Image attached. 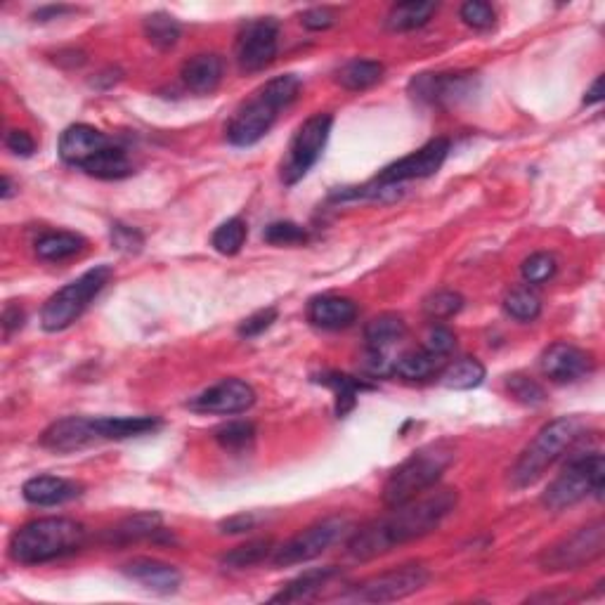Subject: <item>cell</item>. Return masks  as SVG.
I'll return each mask as SVG.
<instances>
[{
	"label": "cell",
	"mask_w": 605,
	"mask_h": 605,
	"mask_svg": "<svg viewBox=\"0 0 605 605\" xmlns=\"http://www.w3.org/2000/svg\"><path fill=\"white\" fill-rule=\"evenodd\" d=\"M457 490L428 492L424 497H414L405 504L390 506V513L372 520L357 530L348 542V554L355 561H372L376 556L388 554L395 546H402L414 539H421L438 530L450 513L457 509Z\"/></svg>",
	"instance_id": "1"
},
{
	"label": "cell",
	"mask_w": 605,
	"mask_h": 605,
	"mask_svg": "<svg viewBox=\"0 0 605 605\" xmlns=\"http://www.w3.org/2000/svg\"><path fill=\"white\" fill-rule=\"evenodd\" d=\"M60 159L100 180H121L133 175V161L126 149L86 123L69 126L60 138Z\"/></svg>",
	"instance_id": "2"
},
{
	"label": "cell",
	"mask_w": 605,
	"mask_h": 605,
	"mask_svg": "<svg viewBox=\"0 0 605 605\" xmlns=\"http://www.w3.org/2000/svg\"><path fill=\"white\" fill-rule=\"evenodd\" d=\"M301 93V78L294 74L277 76L265 83L249 102H244L227 123V140L234 147H251L268 135L282 109L289 107Z\"/></svg>",
	"instance_id": "3"
},
{
	"label": "cell",
	"mask_w": 605,
	"mask_h": 605,
	"mask_svg": "<svg viewBox=\"0 0 605 605\" xmlns=\"http://www.w3.org/2000/svg\"><path fill=\"white\" fill-rule=\"evenodd\" d=\"M86 542V528L71 518L31 520L12 535L8 554L15 563L38 565L76 554Z\"/></svg>",
	"instance_id": "4"
},
{
	"label": "cell",
	"mask_w": 605,
	"mask_h": 605,
	"mask_svg": "<svg viewBox=\"0 0 605 605\" xmlns=\"http://www.w3.org/2000/svg\"><path fill=\"white\" fill-rule=\"evenodd\" d=\"M584 431H587V424L582 416H561L546 424L513 464L511 485L520 490V487L537 483L546 468L554 466L563 457V452L582 438Z\"/></svg>",
	"instance_id": "5"
},
{
	"label": "cell",
	"mask_w": 605,
	"mask_h": 605,
	"mask_svg": "<svg viewBox=\"0 0 605 605\" xmlns=\"http://www.w3.org/2000/svg\"><path fill=\"white\" fill-rule=\"evenodd\" d=\"M454 461V447L447 440L431 442V445L416 450L412 457L390 473L383 485V504L398 506L409 499L419 497L438 483L442 473L450 468Z\"/></svg>",
	"instance_id": "6"
},
{
	"label": "cell",
	"mask_w": 605,
	"mask_h": 605,
	"mask_svg": "<svg viewBox=\"0 0 605 605\" xmlns=\"http://www.w3.org/2000/svg\"><path fill=\"white\" fill-rule=\"evenodd\" d=\"M605 483V459L601 452L577 454L568 461L563 473L546 487L542 504L549 511H563L580 504L582 499L601 497Z\"/></svg>",
	"instance_id": "7"
},
{
	"label": "cell",
	"mask_w": 605,
	"mask_h": 605,
	"mask_svg": "<svg viewBox=\"0 0 605 605\" xmlns=\"http://www.w3.org/2000/svg\"><path fill=\"white\" fill-rule=\"evenodd\" d=\"M109 279H112V268L100 265V268L88 270L76 282L64 286L57 294H52L41 310L43 329L62 331L71 327L86 312L90 301L109 284Z\"/></svg>",
	"instance_id": "8"
},
{
	"label": "cell",
	"mask_w": 605,
	"mask_h": 605,
	"mask_svg": "<svg viewBox=\"0 0 605 605\" xmlns=\"http://www.w3.org/2000/svg\"><path fill=\"white\" fill-rule=\"evenodd\" d=\"M331 126H334V116L331 114H315L296 130L294 140L286 149V159L282 161V182L284 185H296L303 180L312 166L320 161V156L327 147Z\"/></svg>",
	"instance_id": "9"
},
{
	"label": "cell",
	"mask_w": 605,
	"mask_h": 605,
	"mask_svg": "<svg viewBox=\"0 0 605 605\" xmlns=\"http://www.w3.org/2000/svg\"><path fill=\"white\" fill-rule=\"evenodd\" d=\"M605 549V525L603 520L584 525L570 537H563L561 542L544 551L539 558L544 572H565V570H580L584 565L596 561Z\"/></svg>",
	"instance_id": "10"
},
{
	"label": "cell",
	"mask_w": 605,
	"mask_h": 605,
	"mask_svg": "<svg viewBox=\"0 0 605 605\" xmlns=\"http://www.w3.org/2000/svg\"><path fill=\"white\" fill-rule=\"evenodd\" d=\"M350 530V520L334 516L327 520H320L312 528L298 532L296 537H291L289 542L277 546L275 554H272V563L277 568H291V565L308 563L312 558L322 556L331 544H336L346 532Z\"/></svg>",
	"instance_id": "11"
},
{
	"label": "cell",
	"mask_w": 605,
	"mask_h": 605,
	"mask_svg": "<svg viewBox=\"0 0 605 605\" xmlns=\"http://www.w3.org/2000/svg\"><path fill=\"white\" fill-rule=\"evenodd\" d=\"M428 580H431V575H428L424 565H402L398 570L381 572V575L372 577V580L357 584L353 594L343 598H350V601H360V603L400 601V598H407L416 594L419 589H424Z\"/></svg>",
	"instance_id": "12"
},
{
	"label": "cell",
	"mask_w": 605,
	"mask_h": 605,
	"mask_svg": "<svg viewBox=\"0 0 605 605\" xmlns=\"http://www.w3.org/2000/svg\"><path fill=\"white\" fill-rule=\"evenodd\" d=\"M447 154H450V140L435 138L416 152L402 156L400 161L383 168L372 182L376 185H388V187H400L409 180H421L431 178L445 164Z\"/></svg>",
	"instance_id": "13"
},
{
	"label": "cell",
	"mask_w": 605,
	"mask_h": 605,
	"mask_svg": "<svg viewBox=\"0 0 605 605\" xmlns=\"http://www.w3.org/2000/svg\"><path fill=\"white\" fill-rule=\"evenodd\" d=\"M279 48V24L272 17L253 19L239 31L237 62L242 71H260L270 67Z\"/></svg>",
	"instance_id": "14"
},
{
	"label": "cell",
	"mask_w": 605,
	"mask_h": 605,
	"mask_svg": "<svg viewBox=\"0 0 605 605\" xmlns=\"http://www.w3.org/2000/svg\"><path fill=\"white\" fill-rule=\"evenodd\" d=\"M256 402V390L242 379H225L190 400V409L201 414H242Z\"/></svg>",
	"instance_id": "15"
},
{
	"label": "cell",
	"mask_w": 605,
	"mask_h": 605,
	"mask_svg": "<svg viewBox=\"0 0 605 605\" xmlns=\"http://www.w3.org/2000/svg\"><path fill=\"white\" fill-rule=\"evenodd\" d=\"M100 440L97 433V421L90 416H67V419L55 421L45 428L41 435V445L52 452H76L83 447L95 445Z\"/></svg>",
	"instance_id": "16"
},
{
	"label": "cell",
	"mask_w": 605,
	"mask_h": 605,
	"mask_svg": "<svg viewBox=\"0 0 605 605\" xmlns=\"http://www.w3.org/2000/svg\"><path fill=\"white\" fill-rule=\"evenodd\" d=\"M542 372L556 383L580 381L594 369V357L587 350L572 346V343H554L544 350Z\"/></svg>",
	"instance_id": "17"
},
{
	"label": "cell",
	"mask_w": 605,
	"mask_h": 605,
	"mask_svg": "<svg viewBox=\"0 0 605 605\" xmlns=\"http://www.w3.org/2000/svg\"><path fill=\"white\" fill-rule=\"evenodd\" d=\"M471 74H421L412 81V93L416 100L428 104H450L471 93Z\"/></svg>",
	"instance_id": "18"
},
{
	"label": "cell",
	"mask_w": 605,
	"mask_h": 605,
	"mask_svg": "<svg viewBox=\"0 0 605 605\" xmlns=\"http://www.w3.org/2000/svg\"><path fill=\"white\" fill-rule=\"evenodd\" d=\"M123 575L161 596L175 594L182 582L180 572L173 565L156 561V558H133V561L123 565Z\"/></svg>",
	"instance_id": "19"
},
{
	"label": "cell",
	"mask_w": 605,
	"mask_h": 605,
	"mask_svg": "<svg viewBox=\"0 0 605 605\" xmlns=\"http://www.w3.org/2000/svg\"><path fill=\"white\" fill-rule=\"evenodd\" d=\"M83 487L74 480L57 476H36L26 480L22 487L24 499L34 506H60L76 499Z\"/></svg>",
	"instance_id": "20"
},
{
	"label": "cell",
	"mask_w": 605,
	"mask_h": 605,
	"mask_svg": "<svg viewBox=\"0 0 605 605\" xmlns=\"http://www.w3.org/2000/svg\"><path fill=\"white\" fill-rule=\"evenodd\" d=\"M182 83L197 95H211L223 81V60L213 52H201L182 64Z\"/></svg>",
	"instance_id": "21"
},
{
	"label": "cell",
	"mask_w": 605,
	"mask_h": 605,
	"mask_svg": "<svg viewBox=\"0 0 605 605\" xmlns=\"http://www.w3.org/2000/svg\"><path fill=\"white\" fill-rule=\"evenodd\" d=\"M308 320L322 329H346L357 320V303L346 296H317L308 305Z\"/></svg>",
	"instance_id": "22"
},
{
	"label": "cell",
	"mask_w": 605,
	"mask_h": 605,
	"mask_svg": "<svg viewBox=\"0 0 605 605\" xmlns=\"http://www.w3.org/2000/svg\"><path fill=\"white\" fill-rule=\"evenodd\" d=\"M161 532L159 513H135V516L123 518L114 528H109L102 535V542L109 546H128L142 539H149Z\"/></svg>",
	"instance_id": "23"
},
{
	"label": "cell",
	"mask_w": 605,
	"mask_h": 605,
	"mask_svg": "<svg viewBox=\"0 0 605 605\" xmlns=\"http://www.w3.org/2000/svg\"><path fill=\"white\" fill-rule=\"evenodd\" d=\"M97 433L100 440H128L138 435L154 433L161 428L156 416H97Z\"/></svg>",
	"instance_id": "24"
},
{
	"label": "cell",
	"mask_w": 605,
	"mask_h": 605,
	"mask_svg": "<svg viewBox=\"0 0 605 605\" xmlns=\"http://www.w3.org/2000/svg\"><path fill=\"white\" fill-rule=\"evenodd\" d=\"M338 575L336 568H320V570H308L303 572L301 577L291 580L286 587L279 591V594L272 596L275 603H301V601H310L317 594H322V589L334 580Z\"/></svg>",
	"instance_id": "25"
},
{
	"label": "cell",
	"mask_w": 605,
	"mask_h": 605,
	"mask_svg": "<svg viewBox=\"0 0 605 605\" xmlns=\"http://www.w3.org/2000/svg\"><path fill=\"white\" fill-rule=\"evenodd\" d=\"M407 336V324L398 315H379L364 327V341H367L369 353L386 355L388 348L400 343Z\"/></svg>",
	"instance_id": "26"
},
{
	"label": "cell",
	"mask_w": 605,
	"mask_h": 605,
	"mask_svg": "<svg viewBox=\"0 0 605 605\" xmlns=\"http://www.w3.org/2000/svg\"><path fill=\"white\" fill-rule=\"evenodd\" d=\"M445 369V357L431 353V350H409L393 362V372L409 381H424L440 374Z\"/></svg>",
	"instance_id": "27"
},
{
	"label": "cell",
	"mask_w": 605,
	"mask_h": 605,
	"mask_svg": "<svg viewBox=\"0 0 605 605\" xmlns=\"http://www.w3.org/2000/svg\"><path fill=\"white\" fill-rule=\"evenodd\" d=\"M438 12V3H421V0H409V3L393 5L388 12V29L390 31H414L419 26L431 22V17Z\"/></svg>",
	"instance_id": "28"
},
{
	"label": "cell",
	"mask_w": 605,
	"mask_h": 605,
	"mask_svg": "<svg viewBox=\"0 0 605 605\" xmlns=\"http://www.w3.org/2000/svg\"><path fill=\"white\" fill-rule=\"evenodd\" d=\"M86 239L74 232H45L43 237L36 239L34 249L36 256L43 260H67L76 253L83 251Z\"/></svg>",
	"instance_id": "29"
},
{
	"label": "cell",
	"mask_w": 605,
	"mask_h": 605,
	"mask_svg": "<svg viewBox=\"0 0 605 605\" xmlns=\"http://www.w3.org/2000/svg\"><path fill=\"white\" fill-rule=\"evenodd\" d=\"M383 76V64L374 62V60H350L348 64H343L338 69L336 81L341 83L346 90H353V93H360V90H367L376 86Z\"/></svg>",
	"instance_id": "30"
},
{
	"label": "cell",
	"mask_w": 605,
	"mask_h": 605,
	"mask_svg": "<svg viewBox=\"0 0 605 605\" xmlns=\"http://www.w3.org/2000/svg\"><path fill=\"white\" fill-rule=\"evenodd\" d=\"M485 379V367L483 362L476 360V357H464V360L452 362L450 367H445L440 372V381L442 386L452 388V390H471L478 388Z\"/></svg>",
	"instance_id": "31"
},
{
	"label": "cell",
	"mask_w": 605,
	"mask_h": 605,
	"mask_svg": "<svg viewBox=\"0 0 605 605\" xmlns=\"http://www.w3.org/2000/svg\"><path fill=\"white\" fill-rule=\"evenodd\" d=\"M320 383L329 386L336 393V414L338 416H346L350 409L355 407L357 395H360L362 390H372L369 383H364L362 379H353V376H346V374H324Z\"/></svg>",
	"instance_id": "32"
},
{
	"label": "cell",
	"mask_w": 605,
	"mask_h": 605,
	"mask_svg": "<svg viewBox=\"0 0 605 605\" xmlns=\"http://www.w3.org/2000/svg\"><path fill=\"white\" fill-rule=\"evenodd\" d=\"M275 554V542L270 537L265 539H251L237 549H232L230 554L223 556V565L232 570H244V568H253V565L263 563L265 558Z\"/></svg>",
	"instance_id": "33"
},
{
	"label": "cell",
	"mask_w": 605,
	"mask_h": 605,
	"mask_svg": "<svg viewBox=\"0 0 605 605\" xmlns=\"http://www.w3.org/2000/svg\"><path fill=\"white\" fill-rule=\"evenodd\" d=\"M504 308L513 320L532 322L542 312V298H539L530 286H516L504 298Z\"/></svg>",
	"instance_id": "34"
},
{
	"label": "cell",
	"mask_w": 605,
	"mask_h": 605,
	"mask_svg": "<svg viewBox=\"0 0 605 605\" xmlns=\"http://www.w3.org/2000/svg\"><path fill=\"white\" fill-rule=\"evenodd\" d=\"M145 36L159 50H171L180 41V24L166 12H156L145 19Z\"/></svg>",
	"instance_id": "35"
},
{
	"label": "cell",
	"mask_w": 605,
	"mask_h": 605,
	"mask_svg": "<svg viewBox=\"0 0 605 605\" xmlns=\"http://www.w3.org/2000/svg\"><path fill=\"white\" fill-rule=\"evenodd\" d=\"M246 223L242 218H230L227 223H223L218 227L216 232H213V249L218 253H223V256H237L239 251H242V246L246 242Z\"/></svg>",
	"instance_id": "36"
},
{
	"label": "cell",
	"mask_w": 605,
	"mask_h": 605,
	"mask_svg": "<svg viewBox=\"0 0 605 605\" xmlns=\"http://www.w3.org/2000/svg\"><path fill=\"white\" fill-rule=\"evenodd\" d=\"M218 445L227 452H242L256 440V426L249 421H230L216 431Z\"/></svg>",
	"instance_id": "37"
},
{
	"label": "cell",
	"mask_w": 605,
	"mask_h": 605,
	"mask_svg": "<svg viewBox=\"0 0 605 605\" xmlns=\"http://www.w3.org/2000/svg\"><path fill=\"white\" fill-rule=\"evenodd\" d=\"M556 268H558L556 258L551 256V253L542 251V253H532L530 258H525L520 272H523V279L528 284H544L556 275Z\"/></svg>",
	"instance_id": "38"
},
{
	"label": "cell",
	"mask_w": 605,
	"mask_h": 605,
	"mask_svg": "<svg viewBox=\"0 0 605 605\" xmlns=\"http://www.w3.org/2000/svg\"><path fill=\"white\" fill-rule=\"evenodd\" d=\"M464 308V296L457 291H438L431 298H426L424 310L431 320H447V317L457 315Z\"/></svg>",
	"instance_id": "39"
},
{
	"label": "cell",
	"mask_w": 605,
	"mask_h": 605,
	"mask_svg": "<svg viewBox=\"0 0 605 605\" xmlns=\"http://www.w3.org/2000/svg\"><path fill=\"white\" fill-rule=\"evenodd\" d=\"M263 237L268 244L294 246V244L308 242V230H305L303 225H296V223H289V220H284V223L268 225V230H265Z\"/></svg>",
	"instance_id": "40"
},
{
	"label": "cell",
	"mask_w": 605,
	"mask_h": 605,
	"mask_svg": "<svg viewBox=\"0 0 605 605\" xmlns=\"http://www.w3.org/2000/svg\"><path fill=\"white\" fill-rule=\"evenodd\" d=\"M506 388H509V393L513 395V398H516L518 402H523V405L537 407L546 400L544 388L539 386L537 381L528 379V376H520V374L509 376V381H506Z\"/></svg>",
	"instance_id": "41"
},
{
	"label": "cell",
	"mask_w": 605,
	"mask_h": 605,
	"mask_svg": "<svg viewBox=\"0 0 605 605\" xmlns=\"http://www.w3.org/2000/svg\"><path fill=\"white\" fill-rule=\"evenodd\" d=\"M461 19L473 29H490L494 24V8L490 3H483V0H468V3L461 5Z\"/></svg>",
	"instance_id": "42"
},
{
	"label": "cell",
	"mask_w": 605,
	"mask_h": 605,
	"mask_svg": "<svg viewBox=\"0 0 605 605\" xmlns=\"http://www.w3.org/2000/svg\"><path fill=\"white\" fill-rule=\"evenodd\" d=\"M454 346H457V336H454V331L450 327H445V324H435V327H431L424 343L426 350H431V353L440 357L450 355Z\"/></svg>",
	"instance_id": "43"
},
{
	"label": "cell",
	"mask_w": 605,
	"mask_h": 605,
	"mask_svg": "<svg viewBox=\"0 0 605 605\" xmlns=\"http://www.w3.org/2000/svg\"><path fill=\"white\" fill-rule=\"evenodd\" d=\"M275 322H277V310L275 308L258 310V312H253L251 317H246L242 324H239V336H242V338L260 336L263 331H268Z\"/></svg>",
	"instance_id": "44"
},
{
	"label": "cell",
	"mask_w": 605,
	"mask_h": 605,
	"mask_svg": "<svg viewBox=\"0 0 605 605\" xmlns=\"http://www.w3.org/2000/svg\"><path fill=\"white\" fill-rule=\"evenodd\" d=\"M112 244L123 253H138L142 249V244H145V237H142L135 227L114 223L112 225Z\"/></svg>",
	"instance_id": "45"
},
{
	"label": "cell",
	"mask_w": 605,
	"mask_h": 605,
	"mask_svg": "<svg viewBox=\"0 0 605 605\" xmlns=\"http://www.w3.org/2000/svg\"><path fill=\"white\" fill-rule=\"evenodd\" d=\"M301 24L310 31H324L336 24V12L331 8H312L301 15Z\"/></svg>",
	"instance_id": "46"
},
{
	"label": "cell",
	"mask_w": 605,
	"mask_h": 605,
	"mask_svg": "<svg viewBox=\"0 0 605 605\" xmlns=\"http://www.w3.org/2000/svg\"><path fill=\"white\" fill-rule=\"evenodd\" d=\"M5 147L17 156H31L36 152V140L26 130H10L5 135Z\"/></svg>",
	"instance_id": "47"
},
{
	"label": "cell",
	"mask_w": 605,
	"mask_h": 605,
	"mask_svg": "<svg viewBox=\"0 0 605 605\" xmlns=\"http://www.w3.org/2000/svg\"><path fill=\"white\" fill-rule=\"evenodd\" d=\"M258 518L251 516V513H242V516H234L230 520H225L223 525H220V530L227 532V535H239V532H249L256 528Z\"/></svg>",
	"instance_id": "48"
},
{
	"label": "cell",
	"mask_w": 605,
	"mask_h": 605,
	"mask_svg": "<svg viewBox=\"0 0 605 605\" xmlns=\"http://www.w3.org/2000/svg\"><path fill=\"white\" fill-rule=\"evenodd\" d=\"M24 327V310L19 308V305H8L3 312V329L5 334H12V331L22 329Z\"/></svg>",
	"instance_id": "49"
},
{
	"label": "cell",
	"mask_w": 605,
	"mask_h": 605,
	"mask_svg": "<svg viewBox=\"0 0 605 605\" xmlns=\"http://www.w3.org/2000/svg\"><path fill=\"white\" fill-rule=\"evenodd\" d=\"M67 12H71V8H64V5H60V8H57V5H50V8L38 10L34 17L38 19V22H48V19L62 17V15H67Z\"/></svg>",
	"instance_id": "50"
},
{
	"label": "cell",
	"mask_w": 605,
	"mask_h": 605,
	"mask_svg": "<svg viewBox=\"0 0 605 605\" xmlns=\"http://www.w3.org/2000/svg\"><path fill=\"white\" fill-rule=\"evenodd\" d=\"M601 100H603V76H598L589 93L584 95V104H598Z\"/></svg>",
	"instance_id": "51"
},
{
	"label": "cell",
	"mask_w": 605,
	"mask_h": 605,
	"mask_svg": "<svg viewBox=\"0 0 605 605\" xmlns=\"http://www.w3.org/2000/svg\"><path fill=\"white\" fill-rule=\"evenodd\" d=\"M0 197H3V199L15 197V185H12V180L8 178V175H3V187H0Z\"/></svg>",
	"instance_id": "52"
}]
</instances>
